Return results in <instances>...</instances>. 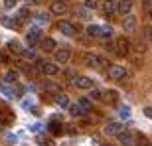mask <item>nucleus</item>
Here are the masks:
<instances>
[{
  "mask_svg": "<svg viewBox=\"0 0 152 146\" xmlns=\"http://www.w3.org/2000/svg\"><path fill=\"white\" fill-rule=\"evenodd\" d=\"M109 77L111 79H124L126 77V69L123 65H111L109 67Z\"/></svg>",
  "mask_w": 152,
  "mask_h": 146,
  "instance_id": "4",
  "label": "nucleus"
},
{
  "mask_svg": "<svg viewBox=\"0 0 152 146\" xmlns=\"http://www.w3.org/2000/svg\"><path fill=\"white\" fill-rule=\"evenodd\" d=\"M73 83L77 89H93V79L91 77H75Z\"/></svg>",
  "mask_w": 152,
  "mask_h": 146,
  "instance_id": "9",
  "label": "nucleus"
},
{
  "mask_svg": "<svg viewBox=\"0 0 152 146\" xmlns=\"http://www.w3.org/2000/svg\"><path fill=\"white\" fill-rule=\"evenodd\" d=\"M123 130H124V126L121 123H109L107 126H105V134H109V136H118Z\"/></svg>",
  "mask_w": 152,
  "mask_h": 146,
  "instance_id": "5",
  "label": "nucleus"
},
{
  "mask_svg": "<svg viewBox=\"0 0 152 146\" xmlns=\"http://www.w3.org/2000/svg\"><path fill=\"white\" fill-rule=\"evenodd\" d=\"M105 95H107V101L109 103H117L118 101V93H117V91H107Z\"/></svg>",
  "mask_w": 152,
  "mask_h": 146,
  "instance_id": "30",
  "label": "nucleus"
},
{
  "mask_svg": "<svg viewBox=\"0 0 152 146\" xmlns=\"http://www.w3.org/2000/svg\"><path fill=\"white\" fill-rule=\"evenodd\" d=\"M107 65H109V59H107V57H101V55H99V67H107Z\"/></svg>",
  "mask_w": 152,
  "mask_h": 146,
  "instance_id": "37",
  "label": "nucleus"
},
{
  "mask_svg": "<svg viewBox=\"0 0 152 146\" xmlns=\"http://www.w3.org/2000/svg\"><path fill=\"white\" fill-rule=\"evenodd\" d=\"M20 55L24 57V59H36V53H34V50L30 47V50H22V53Z\"/></svg>",
  "mask_w": 152,
  "mask_h": 146,
  "instance_id": "29",
  "label": "nucleus"
},
{
  "mask_svg": "<svg viewBox=\"0 0 152 146\" xmlns=\"http://www.w3.org/2000/svg\"><path fill=\"white\" fill-rule=\"evenodd\" d=\"M87 36H89V38H99V36H101V26L89 24V26H87Z\"/></svg>",
  "mask_w": 152,
  "mask_h": 146,
  "instance_id": "19",
  "label": "nucleus"
},
{
  "mask_svg": "<svg viewBox=\"0 0 152 146\" xmlns=\"http://www.w3.org/2000/svg\"><path fill=\"white\" fill-rule=\"evenodd\" d=\"M65 75H67V79H75V73H73V71H71V69H69V71H67V73H65Z\"/></svg>",
  "mask_w": 152,
  "mask_h": 146,
  "instance_id": "42",
  "label": "nucleus"
},
{
  "mask_svg": "<svg viewBox=\"0 0 152 146\" xmlns=\"http://www.w3.org/2000/svg\"><path fill=\"white\" fill-rule=\"evenodd\" d=\"M150 146H152V144H150Z\"/></svg>",
  "mask_w": 152,
  "mask_h": 146,
  "instance_id": "47",
  "label": "nucleus"
},
{
  "mask_svg": "<svg viewBox=\"0 0 152 146\" xmlns=\"http://www.w3.org/2000/svg\"><path fill=\"white\" fill-rule=\"evenodd\" d=\"M34 22L38 24V26H44V24L50 22V16H48V14H36V16H34Z\"/></svg>",
  "mask_w": 152,
  "mask_h": 146,
  "instance_id": "22",
  "label": "nucleus"
},
{
  "mask_svg": "<svg viewBox=\"0 0 152 146\" xmlns=\"http://www.w3.org/2000/svg\"><path fill=\"white\" fill-rule=\"evenodd\" d=\"M38 142H39V146H51V140L50 138H44V136H39Z\"/></svg>",
  "mask_w": 152,
  "mask_h": 146,
  "instance_id": "35",
  "label": "nucleus"
},
{
  "mask_svg": "<svg viewBox=\"0 0 152 146\" xmlns=\"http://www.w3.org/2000/svg\"><path fill=\"white\" fill-rule=\"evenodd\" d=\"M28 42H30V45H36L38 42H42V30L39 28H30V32H28Z\"/></svg>",
  "mask_w": 152,
  "mask_h": 146,
  "instance_id": "8",
  "label": "nucleus"
},
{
  "mask_svg": "<svg viewBox=\"0 0 152 146\" xmlns=\"http://www.w3.org/2000/svg\"><path fill=\"white\" fill-rule=\"evenodd\" d=\"M144 6H146V8H150V10H152V0H144Z\"/></svg>",
  "mask_w": 152,
  "mask_h": 146,
  "instance_id": "43",
  "label": "nucleus"
},
{
  "mask_svg": "<svg viewBox=\"0 0 152 146\" xmlns=\"http://www.w3.org/2000/svg\"><path fill=\"white\" fill-rule=\"evenodd\" d=\"M97 6H99V0H85V8H89V10H95Z\"/></svg>",
  "mask_w": 152,
  "mask_h": 146,
  "instance_id": "33",
  "label": "nucleus"
},
{
  "mask_svg": "<svg viewBox=\"0 0 152 146\" xmlns=\"http://www.w3.org/2000/svg\"><path fill=\"white\" fill-rule=\"evenodd\" d=\"M59 32H61L63 36H75V32H77V28H75L71 22H67V20H63V22H59Z\"/></svg>",
  "mask_w": 152,
  "mask_h": 146,
  "instance_id": "7",
  "label": "nucleus"
},
{
  "mask_svg": "<svg viewBox=\"0 0 152 146\" xmlns=\"http://www.w3.org/2000/svg\"><path fill=\"white\" fill-rule=\"evenodd\" d=\"M115 10H117V2H115V0H105V4H103V12H105L107 16H111Z\"/></svg>",
  "mask_w": 152,
  "mask_h": 146,
  "instance_id": "18",
  "label": "nucleus"
},
{
  "mask_svg": "<svg viewBox=\"0 0 152 146\" xmlns=\"http://www.w3.org/2000/svg\"><path fill=\"white\" fill-rule=\"evenodd\" d=\"M28 2H32V4H38V2H42V0H28Z\"/></svg>",
  "mask_w": 152,
  "mask_h": 146,
  "instance_id": "44",
  "label": "nucleus"
},
{
  "mask_svg": "<svg viewBox=\"0 0 152 146\" xmlns=\"http://www.w3.org/2000/svg\"><path fill=\"white\" fill-rule=\"evenodd\" d=\"M118 140L123 142L124 146H132L134 140H136V136L132 134V132H121V134H118Z\"/></svg>",
  "mask_w": 152,
  "mask_h": 146,
  "instance_id": "14",
  "label": "nucleus"
},
{
  "mask_svg": "<svg viewBox=\"0 0 152 146\" xmlns=\"http://www.w3.org/2000/svg\"><path fill=\"white\" fill-rule=\"evenodd\" d=\"M69 61V50L56 51V63H67Z\"/></svg>",
  "mask_w": 152,
  "mask_h": 146,
  "instance_id": "17",
  "label": "nucleus"
},
{
  "mask_svg": "<svg viewBox=\"0 0 152 146\" xmlns=\"http://www.w3.org/2000/svg\"><path fill=\"white\" fill-rule=\"evenodd\" d=\"M4 138H6V142H8V144H12V142L16 140V136H14V134H6Z\"/></svg>",
  "mask_w": 152,
  "mask_h": 146,
  "instance_id": "39",
  "label": "nucleus"
},
{
  "mask_svg": "<svg viewBox=\"0 0 152 146\" xmlns=\"http://www.w3.org/2000/svg\"><path fill=\"white\" fill-rule=\"evenodd\" d=\"M129 51H130V42L126 38H118L117 42H115V53L117 55H129Z\"/></svg>",
  "mask_w": 152,
  "mask_h": 146,
  "instance_id": "1",
  "label": "nucleus"
},
{
  "mask_svg": "<svg viewBox=\"0 0 152 146\" xmlns=\"http://www.w3.org/2000/svg\"><path fill=\"white\" fill-rule=\"evenodd\" d=\"M144 115H146L148 118H152V107H146V109H144Z\"/></svg>",
  "mask_w": 152,
  "mask_h": 146,
  "instance_id": "40",
  "label": "nucleus"
},
{
  "mask_svg": "<svg viewBox=\"0 0 152 146\" xmlns=\"http://www.w3.org/2000/svg\"><path fill=\"white\" fill-rule=\"evenodd\" d=\"M130 8H132L130 0H121V2H117V12L121 14V16H126V14H130Z\"/></svg>",
  "mask_w": 152,
  "mask_h": 146,
  "instance_id": "11",
  "label": "nucleus"
},
{
  "mask_svg": "<svg viewBox=\"0 0 152 146\" xmlns=\"http://www.w3.org/2000/svg\"><path fill=\"white\" fill-rule=\"evenodd\" d=\"M83 63L87 67H99V55H95V53H85Z\"/></svg>",
  "mask_w": 152,
  "mask_h": 146,
  "instance_id": "12",
  "label": "nucleus"
},
{
  "mask_svg": "<svg viewBox=\"0 0 152 146\" xmlns=\"http://www.w3.org/2000/svg\"><path fill=\"white\" fill-rule=\"evenodd\" d=\"M101 38H113V28L111 26H101Z\"/></svg>",
  "mask_w": 152,
  "mask_h": 146,
  "instance_id": "27",
  "label": "nucleus"
},
{
  "mask_svg": "<svg viewBox=\"0 0 152 146\" xmlns=\"http://www.w3.org/2000/svg\"><path fill=\"white\" fill-rule=\"evenodd\" d=\"M44 89L56 95V93H59V89H61V87H59L57 83H53V81H45V83H44Z\"/></svg>",
  "mask_w": 152,
  "mask_h": 146,
  "instance_id": "20",
  "label": "nucleus"
},
{
  "mask_svg": "<svg viewBox=\"0 0 152 146\" xmlns=\"http://www.w3.org/2000/svg\"><path fill=\"white\" fill-rule=\"evenodd\" d=\"M28 16H30V10H28V8H22V10L18 12L16 20H18V22H24V20H28Z\"/></svg>",
  "mask_w": 152,
  "mask_h": 146,
  "instance_id": "28",
  "label": "nucleus"
},
{
  "mask_svg": "<svg viewBox=\"0 0 152 146\" xmlns=\"http://www.w3.org/2000/svg\"><path fill=\"white\" fill-rule=\"evenodd\" d=\"M16 4H18V0H4V6L8 8V10H10V8H14Z\"/></svg>",
  "mask_w": 152,
  "mask_h": 146,
  "instance_id": "36",
  "label": "nucleus"
},
{
  "mask_svg": "<svg viewBox=\"0 0 152 146\" xmlns=\"http://www.w3.org/2000/svg\"><path fill=\"white\" fill-rule=\"evenodd\" d=\"M144 32H146V36H148V39H150V42H152V28H146V30H144Z\"/></svg>",
  "mask_w": 152,
  "mask_h": 146,
  "instance_id": "41",
  "label": "nucleus"
},
{
  "mask_svg": "<svg viewBox=\"0 0 152 146\" xmlns=\"http://www.w3.org/2000/svg\"><path fill=\"white\" fill-rule=\"evenodd\" d=\"M4 81H6V83H16V81H18V71H14V69H10V71H6V75H4Z\"/></svg>",
  "mask_w": 152,
  "mask_h": 146,
  "instance_id": "21",
  "label": "nucleus"
},
{
  "mask_svg": "<svg viewBox=\"0 0 152 146\" xmlns=\"http://www.w3.org/2000/svg\"><path fill=\"white\" fill-rule=\"evenodd\" d=\"M14 120V115H12L8 109H0V128H4Z\"/></svg>",
  "mask_w": 152,
  "mask_h": 146,
  "instance_id": "6",
  "label": "nucleus"
},
{
  "mask_svg": "<svg viewBox=\"0 0 152 146\" xmlns=\"http://www.w3.org/2000/svg\"><path fill=\"white\" fill-rule=\"evenodd\" d=\"M48 128H50V132H51L53 136H61V134H63V130H65L59 118H51L50 124H48Z\"/></svg>",
  "mask_w": 152,
  "mask_h": 146,
  "instance_id": "3",
  "label": "nucleus"
},
{
  "mask_svg": "<svg viewBox=\"0 0 152 146\" xmlns=\"http://www.w3.org/2000/svg\"><path fill=\"white\" fill-rule=\"evenodd\" d=\"M91 99H95V101H101V99H103V91L93 89V91H91Z\"/></svg>",
  "mask_w": 152,
  "mask_h": 146,
  "instance_id": "34",
  "label": "nucleus"
},
{
  "mask_svg": "<svg viewBox=\"0 0 152 146\" xmlns=\"http://www.w3.org/2000/svg\"><path fill=\"white\" fill-rule=\"evenodd\" d=\"M0 63H10V57L6 53H2V51H0Z\"/></svg>",
  "mask_w": 152,
  "mask_h": 146,
  "instance_id": "38",
  "label": "nucleus"
},
{
  "mask_svg": "<svg viewBox=\"0 0 152 146\" xmlns=\"http://www.w3.org/2000/svg\"><path fill=\"white\" fill-rule=\"evenodd\" d=\"M56 105H59L61 109H67L69 107V99H67V95H63V93H56Z\"/></svg>",
  "mask_w": 152,
  "mask_h": 146,
  "instance_id": "16",
  "label": "nucleus"
},
{
  "mask_svg": "<svg viewBox=\"0 0 152 146\" xmlns=\"http://www.w3.org/2000/svg\"><path fill=\"white\" fill-rule=\"evenodd\" d=\"M39 45H42V50H44V51H53V50H56V42H53L51 38H42Z\"/></svg>",
  "mask_w": 152,
  "mask_h": 146,
  "instance_id": "15",
  "label": "nucleus"
},
{
  "mask_svg": "<svg viewBox=\"0 0 152 146\" xmlns=\"http://www.w3.org/2000/svg\"><path fill=\"white\" fill-rule=\"evenodd\" d=\"M8 50L12 51V53H16V55H20V53H22V45L18 44L16 39H14V42H10V44H8Z\"/></svg>",
  "mask_w": 152,
  "mask_h": 146,
  "instance_id": "23",
  "label": "nucleus"
},
{
  "mask_svg": "<svg viewBox=\"0 0 152 146\" xmlns=\"http://www.w3.org/2000/svg\"><path fill=\"white\" fill-rule=\"evenodd\" d=\"M103 146H113V144H103Z\"/></svg>",
  "mask_w": 152,
  "mask_h": 146,
  "instance_id": "45",
  "label": "nucleus"
},
{
  "mask_svg": "<svg viewBox=\"0 0 152 146\" xmlns=\"http://www.w3.org/2000/svg\"><path fill=\"white\" fill-rule=\"evenodd\" d=\"M2 24H4L6 28H16L20 22H16V20H12V18H2Z\"/></svg>",
  "mask_w": 152,
  "mask_h": 146,
  "instance_id": "31",
  "label": "nucleus"
},
{
  "mask_svg": "<svg viewBox=\"0 0 152 146\" xmlns=\"http://www.w3.org/2000/svg\"><path fill=\"white\" fill-rule=\"evenodd\" d=\"M77 103H79V107L83 109L85 112H87V111H91V109H93V105H91V101H89V99H85V97H81V99H79Z\"/></svg>",
  "mask_w": 152,
  "mask_h": 146,
  "instance_id": "24",
  "label": "nucleus"
},
{
  "mask_svg": "<svg viewBox=\"0 0 152 146\" xmlns=\"http://www.w3.org/2000/svg\"><path fill=\"white\" fill-rule=\"evenodd\" d=\"M150 20H152V10H150Z\"/></svg>",
  "mask_w": 152,
  "mask_h": 146,
  "instance_id": "46",
  "label": "nucleus"
},
{
  "mask_svg": "<svg viewBox=\"0 0 152 146\" xmlns=\"http://www.w3.org/2000/svg\"><path fill=\"white\" fill-rule=\"evenodd\" d=\"M123 28H124V32H132V30L136 28V18L130 16V14H126L124 20H123Z\"/></svg>",
  "mask_w": 152,
  "mask_h": 146,
  "instance_id": "13",
  "label": "nucleus"
},
{
  "mask_svg": "<svg viewBox=\"0 0 152 146\" xmlns=\"http://www.w3.org/2000/svg\"><path fill=\"white\" fill-rule=\"evenodd\" d=\"M51 12L57 14V16H61V14L67 12V4H65L63 0H53V2H51Z\"/></svg>",
  "mask_w": 152,
  "mask_h": 146,
  "instance_id": "10",
  "label": "nucleus"
},
{
  "mask_svg": "<svg viewBox=\"0 0 152 146\" xmlns=\"http://www.w3.org/2000/svg\"><path fill=\"white\" fill-rule=\"evenodd\" d=\"M69 112H71V115H73V117H81V115H83V109L79 107V103L77 105H69Z\"/></svg>",
  "mask_w": 152,
  "mask_h": 146,
  "instance_id": "25",
  "label": "nucleus"
},
{
  "mask_svg": "<svg viewBox=\"0 0 152 146\" xmlns=\"http://www.w3.org/2000/svg\"><path fill=\"white\" fill-rule=\"evenodd\" d=\"M77 16L83 18V20H89V8H77Z\"/></svg>",
  "mask_w": 152,
  "mask_h": 146,
  "instance_id": "32",
  "label": "nucleus"
},
{
  "mask_svg": "<svg viewBox=\"0 0 152 146\" xmlns=\"http://www.w3.org/2000/svg\"><path fill=\"white\" fill-rule=\"evenodd\" d=\"M118 115H121V118H129L130 117V107L121 105V107H118Z\"/></svg>",
  "mask_w": 152,
  "mask_h": 146,
  "instance_id": "26",
  "label": "nucleus"
},
{
  "mask_svg": "<svg viewBox=\"0 0 152 146\" xmlns=\"http://www.w3.org/2000/svg\"><path fill=\"white\" fill-rule=\"evenodd\" d=\"M36 63H38V69L45 75H57L59 73V67L56 63H48V61H36Z\"/></svg>",
  "mask_w": 152,
  "mask_h": 146,
  "instance_id": "2",
  "label": "nucleus"
}]
</instances>
